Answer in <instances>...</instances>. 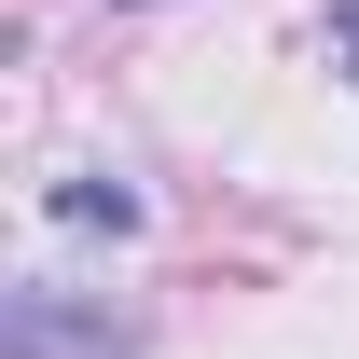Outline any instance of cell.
Here are the masks:
<instances>
[{
  "instance_id": "cell-1",
  "label": "cell",
  "mask_w": 359,
  "mask_h": 359,
  "mask_svg": "<svg viewBox=\"0 0 359 359\" xmlns=\"http://www.w3.org/2000/svg\"><path fill=\"white\" fill-rule=\"evenodd\" d=\"M111 346H125L111 318L55 304V290H14V359H111Z\"/></svg>"
},
{
  "instance_id": "cell-2",
  "label": "cell",
  "mask_w": 359,
  "mask_h": 359,
  "mask_svg": "<svg viewBox=\"0 0 359 359\" xmlns=\"http://www.w3.org/2000/svg\"><path fill=\"white\" fill-rule=\"evenodd\" d=\"M55 222H111V235H125L138 194H125V180H55Z\"/></svg>"
},
{
  "instance_id": "cell-3",
  "label": "cell",
  "mask_w": 359,
  "mask_h": 359,
  "mask_svg": "<svg viewBox=\"0 0 359 359\" xmlns=\"http://www.w3.org/2000/svg\"><path fill=\"white\" fill-rule=\"evenodd\" d=\"M332 42H346V83H359V0H346V14H332Z\"/></svg>"
}]
</instances>
